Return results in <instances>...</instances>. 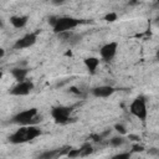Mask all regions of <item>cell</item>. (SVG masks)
Masks as SVG:
<instances>
[{"mask_svg":"<svg viewBox=\"0 0 159 159\" xmlns=\"http://www.w3.org/2000/svg\"><path fill=\"white\" fill-rule=\"evenodd\" d=\"M117 48H118V43L117 42H109V43H106L104 46L101 47L99 50V53H101V57L104 60V61H111L116 53H117Z\"/></svg>","mask_w":159,"mask_h":159,"instance_id":"cell-9","label":"cell"},{"mask_svg":"<svg viewBox=\"0 0 159 159\" xmlns=\"http://www.w3.org/2000/svg\"><path fill=\"white\" fill-rule=\"evenodd\" d=\"M129 139H132V140H139V137H138V135H133V134H129Z\"/></svg>","mask_w":159,"mask_h":159,"instance_id":"cell-23","label":"cell"},{"mask_svg":"<svg viewBox=\"0 0 159 159\" xmlns=\"http://www.w3.org/2000/svg\"><path fill=\"white\" fill-rule=\"evenodd\" d=\"M71 113H72V107H66V106H57L51 109V116L55 119L56 123L60 124H66L71 119Z\"/></svg>","mask_w":159,"mask_h":159,"instance_id":"cell-4","label":"cell"},{"mask_svg":"<svg viewBox=\"0 0 159 159\" xmlns=\"http://www.w3.org/2000/svg\"><path fill=\"white\" fill-rule=\"evenodd\" d=\"M93 152V148L91 145V143H83L78 149H71L67 154V157L70 159H76V158H81V157H87Z\"/></svg>","mask_w":159,"mask_h":159,"instance_id":"cell-8","label":"cell"},{"mask_svg":"<svg viewBox=\"0 0 159 159\" xmlns=\"http://www.w3.org/2000/svg\"><path fill=\"white\" fill-rule=\"evenodd\" d=\"M130 154H132V153H120V154L114 155V157L111 158V159H130Z\"/></svg>","mask_w":159,"mask_h":159,"instance_id":"cell-16","label":"cell"},{"mask_svg":"<svg viewBox=\"0 0 159 159\" xmlns=\"http://www.w3.org/2000/svg\"><path fill=\"white\" fill-rule=\"evenodd\" d=\"M116 89L111 86H98V87H94L92 89V94L94 97H101V98H106V97H109Z\"/></svg>","mask_w":159,"mask_h":159,"instance_id":"cell-11","label":"cell"},{"mask_svg":"<svg viewBox=\"0 0 159 159\" xmlns=\"http://www.w3.org/2000/svg\"><path fill=\"white\" fill-rule=\"evenodd\" d=\"M123 143H124L123 137H113L112 139H109V145H112V147H119Z\"/></svg>","mask_w":159,"mask_h":159,"instance_id":"cell-15","label":"cell"},{"mask_svg":"<svg viewBox=\"0 0 159 159\" xmlns=\"http://www.w3.org/2000/svg\"><path fill=\"white\" fill-rule=\"evenodd\" d=\"M37 40V35L35 32H30V34H26L25 36H22L21 39L16 40V42L14 43V48L15 50H21V48H27L32 45H35Z\"/></svg>","mask_w":159,"mask_h":159,"instance_id":"cell-6","label":"cell"},{"mask_svg":"<svg viewBox=\"0 0 159 159\" xmlns=\"http://www.w3.org/2000/svg\"><path fill=\"white\" fill-rule=\"evenodd\" d=\"M157 58H158V60H159V50H158V51H157Z\"/></svg>","mask_w":159,"mask_h":159,"instance_id":"cell-25","label":"cell"},{"mask_svg":"<svg viewBox=\"0 0 159 159\" xmlns=\"http://www.w3.org/2000/svg\"><path fill=\"white\" fill-rule=\"evenodd\" d=\"M84 65H86L87 70H88L91 73H94L97 66L99 65V60L96 58V57H88V58H84Z\"/></svg>","mask_w":159,"mask_h":159,"instance_id":"cell-14","label":"cell"},{"mask_svg":"<svg viewBox=\"0 0 159 159\" xmlns=\"http://www.w3.org/2000/svg\"><path fill=\"white\" fill-rule=\"evenodd\" d=\"M32 89H34V83L31 81H24V82H19L10 91V94H14V96H26Z\"/></svg>","mask_w":159,"mask_h":159,"instance_id":"cell-7","label":"cell"},{"mask_svg":"<svg viewBox=\"0 0 159 159\" xmlns=\"http://www.w3.org/2000/svg\"><path fill=\"white\" fill-rule=\"evenodd\" d=\"M148 153H149L150 155H154V157H158V158H159V148H150V149L148 150Z\"/></svg>","mask_w":159,"mask_h":159,"instance_id":"cell-20","label":"cell"},{"mask_svg":"<svg viewBox=\"0 0 159 159\" xmlns=\"http://www.w3.org/2000/svg\"><path fill=\"white\" fill-rule=\"evenodd\" d=\"M67 159H70V158H67Z\"/></svg>","mask_w":159,"mask_h":159,"instance_id":"cell-26","label":"cell"},{"mask_svg":"<svg viewBox=\"0 0 159 159\" xmlns=\"http://www.w3.org/2000/svg\"><path fill=\"white\" fill-rule=\"evenodd\" d=\"M40 134H41V130L37 127L25 125V127H21L20 129H17L15 133H12L9 137V140L12 144H21V143H26V142L35 139Z\"/></svg>","mask_w":159,"mask_h":159,"instance_id":"cell-1","label":"cell"},{"mask_svg":"<svg viewBox=\"0 0 159 159\" xmlns=\"http://www.w3.org/2000/svg\"><path fill=\"white\" fill-rule=\"evenodd\" d=\"M155 25H157V26L159 27V16H158V17L155 19Z\"/></svg>","mask_w":159,"mask_h":159,"instance_id":"cell-24","label":"cell"},{"mask_svg":"<svg viewBox=\"0 0 159 159\" xmlns=\"http://www.w3.org/2000/svg\"><path fill=\"white\" fill-rule=\"evenodd\" d=\"M27 70L26 68H21V67H15L11 70V75L14 76V78L17 81V82H24L26 81V76H27Z\"/></svg>","mask_w":159,"mask_h":159,"instance_id":"cell-12","label":"cell"},{"mask_svg":"<svg viewBox=\"0 0 159 159\" xmlns=\"http://www.w3.org/2000/svg\"><path fill=\"white\" fill-rule=\"evenodd\" d=\"M104 20H106V21H109V22H112V21L117 20V14H114V12L107 14V15L104 16Z\"/></svg>","mask_w":159,"mask_h":159,"instance_id":"cell-17","label":"cell"},{"mask_svg":"<svg viewBox=\"0 0 159 159\" xmlns=\"http://www.w3.org/2000/svg\"><path fill=\"white\" fill-rule=\"evenodd\" d=\"M82 21L81 20H77L75 17H70V16H62V17H58L57 20V24L55 25L53 27V31L56 34H62V32H66V31H70L72 29H75L76 26H78Z\"/></svg>","mask_w":159,"mask_h":159,"instance_id":"cell-3","label":"cell"},{"mask_svg":"<svg viewBox=\"0 0 159 159\" xmlns=\"http://www.w3.org/2000/svg\"><path fill=\"white\" fill-rule=\"evenodd\" d=\"M129 111L130 113L137 117L140 120H145L147 119V104H145V99L143 97H137L129 106Z\"/></svg>","mask_w":159,"mask_h":159,"instance_id":"cell-5","label":"cell"},{"mask_svg":"<svg viewBox=\"0 0 159 159\" xmlns=\"http://www.w3.org/2000/svg\"><path fill=\"white\" fill-rule=\"evenodd\" d=\"M70 150H71L70 147H65L61 149H50V150L41 153L36 159H57L58 157H61L63 154H68Z\"/></svg>","mask_w":159,"mask_h":159,"instance_id":"cell-10","label":"cell"},{"mask_svg":"<svg viewBox=\"0 0 159 159\" xmlns=\"http://www.w3.org/2000/svg\"><path fill=\"white\" fill-rule=\"evenodd\" d=\"M10 22L14 27L16 29H21L27 24V16H11L10 17Z\"/></svg>","mask_w":159,"mask_h":159,"instance_id":"cell-13","label":"cell"},{"mask_svg":"<svg viewBox=\"0 0 159 159\" xmlns=\"http://www.w3.org/2000/svg\"><path fill=\"white\" fill-rule=\"evenodd\" d=\"M12 123L20 124L22 127L25 125H34L39 122H41V116H39V112L36 108H30L22 112H19L12 117Z\"/></svg>","mask_w":159,"mask_h":159,"instance_id":"cell-2","label":"cell"},{"mask_svg":"<svg viewBox=\"0 0 159 159\" xmlns=\"http://www.w3.org/2000/svg\"><path fill=\"white\" fill-rule=\"evenodd\" d=\"M143 150H144V147L135 144V145H133V150L132 152H143Z\"/></svg>","mask_w":159,"mask_h":159,"instance_id":"cell-21","label":"cell"},{"mask_svg":"<svg viewBox=\"0 0 159 159\" xmlns=\"http://www.w3.org/2000/svg\"><path fill=\"white\" fill-rule=\"evenodd\" d=\"M57 20H58V16H50V17H48V24H50L52 27H55V25L57 24Z\"/></svg>","mask_w":159,"mask_h":159,"instance_id":"cell-18","label":"cell"},{"mask_svg":"<svg viewBox=\"0 0 159 159\" xmlns=\"http://www.w3.org/2000/svg\"><path fill=\"white\" fill-rule=\"evenodd\" d=\"M114 128H116V130H117V132H119L120 134H125V133H127V132H125V128H124L122 124H116V125H114Z\"/></svg>","mask_w":159,"mask_h":159,"instance_id":"cell-19","label":"cell"},{"mask_svg":"<svg viewBox=\"0 0 159 159\" xmlns=\"http://www.w3.org/2000/svg\"><path fill=\"white\" fill-rule=\"evenodd\" d=\"M70 91H71V92H73V93H76V94H78V96H81V91H78L76 87H71V88H70Z\"/></svg>","mask_w":159,"mask_h":159,"instance_id":"cell-22","label":"cell"}]
</instances>
